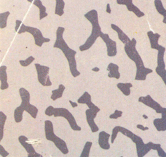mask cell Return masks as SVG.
Here are the masks:
<instances>
[{
    "instance_id": "cb8c5ba5",
    "label": "cell",
    "mask_w": 166,
    "mask_h": 157,
    "mask_svg": "<svg viewBox=\"0 0 166 157\" xmlns=\"http://www.w3.org/2000/svg\"><path fill=\"white\" fill-rule=\"evenodd\" d=\"M10 14L9 11H7L0 14V28L3 29L7 26V20Z\"/></svg>"
},
{
    "instance_id": "e0dca14e",
    "label": "cell",
    "mask_w": 166,
    "mask_h": 157,
    "mask_svg": "<svg viewBox=\"0 0 166 157\" xmlns=\"http://www.w3.org/2000/svg\"><path fill=\"white\" fill-rule=\"evenodd\" d=\"M111 27L113 29L117 32L119 38L124 44L131 41L128 37L117 25L111 24Z\"/></svg>"
},
{
    "instance_id": "4316f807",
    "label": "cell",
    "mask_w": 166,
    "mask_h": 157,
    "mask_svg": "<svg viewBox=\"0 0 166 157\" xmlns=\"http://www.w3.org/2000/svg\"><path fill=\"white\" fill-rule=\"evenodd\" d=\"M122 113L121 111L115 110L114 113L110 115L109 118L110 119H117L122 116Z\"/></svg>"
},
{
    "instance_id": "4dcf8cb0",
    "label": "cell",
    "mask_w": 166,
    "mask_h": 157,
    "mask_svg": "<svg viewBox=\"0 0 166 157\" xmlns=\"http://www.w3.org/2000/svg\"><path fill=\"white\" fill-rule=\"evenodd\" d=\"M106 12H107L109 13H111V10L110 9L109 3H108L107 5Z\"/></svg>"
},
{
    "instance_id": "d6986e66",
    "label": "cell",
    "mask_w": 166,
    "mask_h": 157,
    "mask_svg": "<svg viewBox=\"0 0 166 157\" xmlns=\"http://www.w3.org/2000/svg\"><path fill=\"white\" fill-rule=\"evenodd\" d=\"M117 87L123 94L125 96H128L130 95V88L133 87L132 84L130 83H119L117 84Z\"/></svg>"
},
{
    "instance_id": "277c9868",
    "label": "cell",
    "mask_w": 166,
    "mask_h": 157,
    "mask_svg": "<svg viewBox=\"0 0 166 157\" xmlns=\"http://www.w3.org/2000/svg\"><path fill=\"white\" fill-rule=\"evenodd\" d=\"M84 16L91 23L92 29L90 35L84 43L79 47V49L81 52L89 49L103 33L99 24L98 13L96 10H91L85 14Z\"/></svg>"
},
{
    "instance_id": "7402d4cb",
    "label": "cell",
    "mask_w": 166,
    "mask_h": 157,
    "mask_svg": "<svg viewBox=\"0 0 166 157\" xmlns=\"http://www.w3.org/2000/svg\"><path fill=\"white\" fill-rule=\"evenodd\" d=\"M7 116L2 111H0V141L2 139L4 134V128Z\"/></svg>"
},
{
    "instance_id": "603a6c76",
    "label": "cell",
    "mask_w": 166,
    "mask_h": 157,
    "mask_svg": "<svg viewBox=\"0 0 166 157\" xmlns=\"http://www.w3.org/2000/svg\"><path fill=\"white\" fill-rule=\"evenodd\" d=\"M93 143L90 141H87L85 143L83 149L80 155V157H89L90 150Z\"/></svg>"
},
{
    "instance_id": "83f0119b",
    "label": "cell",
    "mask_w": 166,
    "mask_h": 157,
    "mask_svg": "<svg viewBox=\"0 0 166 157\" xmlns=\"http://www.w3.org/2000/svg\"><path fill=\"white\" fill-rule=\"evenodd\" d=\"M9 153L0 144V155L3 157H6L9 155Z\"/></svg>"
},
{
    "instance_id": "d6a6232c",
    "label": "cell",
    "mask_w": 166,
    "mask_h": 157,
    "mask_svg": "<svg viewBox=\"0 0 166 157\" xmlns=\"http://www.w3.org/2000/svg\"><path fill=\"white\" fill-rule=\"evenodd\" d=\"M28 1H29L31 3H32V2L33 1L32 0H27Z\"/></svg>"
},
{
    "instance_id": "4fadbf2b",
    "label": "cell",
    "mask_w": 166,
    "mask_h": 157,
    "mask_svg": "<svg viewBox=\"0 0 166 157\" xmlns=\"http://www.w3.org/2000/svg\"><path fill=\"white\" fill-rule=\"evenodd\" d=\"M132 2V0H117V1L118 4L126 5L128 10L133 12L137 17H140L143 16L144 15V13L133 4Z\"/></svg>"
},
{
    "instance_id": "9c48e42d",
    "label": "cell",
    "mask_w": 166,
    "mask_h": 157,
    "mask_svg": "<svg viewBox=\"0 0 166 157\" xmlns=\"http://www.w3.org/2000/svg\"><path fill=\"white\" fill-rule=\"evenodd\" d=\"M158 51L157 57V65L155 69L156 73L162 79H164L166 77V70L165 64L164 61V56L165 51V48L161 46L157 49Z\"/></svg>"
},
{
    "instance_id": "52a82bcc",
    "label": "cell",
    "mask_w": 166,
    "mask_h": 157,
    "mask_svg": "<svg viewBox=\"0 0 166 157\" xmlns=\"http://www.w3.org/2000/svg\"><path fill=\"white\" fill-rule=\"evenodd\" d=\"M26 32L31 34L33 36L35 41V44L37 46L41 47L43 43L49 42V38H45L43 36L40 30L36 28L26 26L22 23L18 32L20 34Z\"/></svg>"
},
{
    "instance_id": "7c38bea8",
    "label": "cell",
    "mask_w": 166,
    "mask_h": 157,
    "mask_svg": "<svg viewBox=\"0 0 166 157\" xmlns=\"http://www.w3.org/2000/svg\"><path fill=\"white\" fill-rule=\"evenodd\" d=\"M110 135L104 131L100 132L98 135V143L100 147L104 150H109L110 145L109 139Z\"/></svg>"
},
{
    "instance_id": "1f68e13d",
    "label": "cell",
    "mask_w": 166,
    "mask_h": 157,
    "mask_svg": "<svg viewBox=\"0 0 166 157\" xmlns=\"http://www.w3.org/2000/svg\"><path fill=\"white\" fill-rule=\"evenodd\" d=\"M100 70L99 68L97 67H95L92 69V71L95 72H98Z\"/></svg>"
},
{
    "instance_id": "ac0fdd59",
    "label": "cell",
    "mask_w": 166,
    "mask_h": 157,
    "mask_svg": "<svg viewBox=\"0 0 166 157\" xmlns=\"http://www.w3.org/2000/svg\"><path fill=\"white\" fill-rule=\"evenodd\" d=\"M65 88V86L63 84H59L58 88L52 90L51 99L53 101H55L58 99L61 98Z\"/></svg>"
},
{
    "instance_id": "9a60e30c",
    "label": "cell",
    "mask_w": 166,
    "mask_h": 157,
    "mask_svg": "<svg viewBox=\"0 0 166 157\" xmlns=\"http://www.w3.org/2000/svg\"><path fill=\"white\" fill-rule=\"evenodd\" d=\"M106 70L108 71V76L109 77L117 79H119L120 74L119 71V67L117 65L110 63L108 65Z\"/></svg>"
},
{
    "instance_id": "44dd1931",
    "label": "cell",
    "mask_w": 166,
    "mask_h": 157,
    "mask_svg": "<svg viewBox=\"0 0 166 157\" xmlns=\"http://www.w3.org/2000/svg\"><path fill=\"white\" fill-rule=\"evenodd\" d=\"M65 2L62 0H56L55 14L61 16L64 13Z\"/></svg>"
},
{
    "instance_id": "ffe728a7",
    "label": "cell",
    "mask_w": 166,
    "mask_h": 157,
    "mask_svg": "<svg viewBox=\"0 0 166 157\" xmlns=\"http://www.w3.org/2000/svg\"><path fill=\"white\" fill-rule=\"evenodd\" d=\"M33 3L39 8V19L41 20L48 15L46 12V8L42 3L40 0H35L34 1Z\"/></svg>"
},
{
    "instance_id": "6da1fadb",
    "label": "cell",
    "mask_w": 166,
    "mask_h": 157,
    "mask_svg": "<svg viewBox=\"0 0 166 157\" xmlns=\"http://www.w3.org/2000/svg\"><path fill=\"white\" fill-rule=\"evenodd\" d=\"M64 31V27H58L56 31V39L53 47L58 48L62 51L68 61L72 75L76 77L80 74V72L77 68L75 58L77 52L69 47L63 39V35Z\"/></svg>"
},
{
    "instance_id": "f546056e",
    "label": "cell",
    "mask_w": 166,
    "mask_h": 157,
    "mask_svg": "<svg viewBox=\"0 0 166 157\" xmlns=\"http://www.w3.org/2000/svg\"><path fill=\"white\" fill-rule=\"evenodd\" d=\"M69 102L73 108H75L78 106V104L75 102H73L70 100H69Z\"/></svg>"
},
{
    "instance_id": "3957f363",
    "label": "cell",
    "mask_w": 166,
    "mask_h": 157,
    "mask_svg": "<svg viewBox=\"0 0 166 157\" xmlns=\"http://www.w3.org/2000/svg\"><path fill=\"white\" fill-rule=\"evenodd\" d=\"M19 92L21 102L20 105L14 110V116L15 122L18 123L22 121L24 111L29 114L34 119H36L38 109L35 106L30 103L29 92L25 88L21 87L19 89Z\"/></svg>"
},
{
    "instance_id": "5b68a950",
    "label": "cell",
    "mask_w": 166,
    "mask_h": 157,
    "mask_svg": "<svg viewBox=\"0 0 166 157\" xmlns=\"http://www.w3.org/2000/svg\"><path fill=\"white\" fill-rule=\"evenodd\" d=\"M45 114L49 116H53L54 117H63L67 120L72 130L75 131L81 130V127L78 125L73 115L67 109L63 107L54 108L49 105L46 108Z\"/></svg>"
},
{
    "instance_id": "f1b7e54d",
    "label": "cell",
    "mask_w": 166,
    "mask_h": 157,
    "mask_svg": "<svg viewBox=\"0 0 166 157\" xmlns=\"http://www.w3.org/2000/svg\"><path fill=\"white\" fill-rule=\"evenodd\" d=\"M22 22L21 20H16V25L15 27V30L16 32H17L18 29Z\"/></svg>"
},
{
    "instance_id": "8992f818",
    "label": "cell",
    "mask_w": 166,
    "mask_h": 157,
    "mask_svg": "<svg viewBox=\"0 0 166 157\" xmlns=\"http://www.w3.org/2000/svg\"><path fill=\"white\" fill-rule=\"evenodd\" d=\"M45 132L47 140L52 142L56 147L64 154L69 152L67 144L63 139L56 135L54 132L53 125L50 120H46L44 122Z\"/></svg>"
},
{
    "instance_id": "d4e9b609",
    "label": "cell",
    "mask_w": 166,
    "mask_h": 157,
    "mask_svg": "<svg viewBox=\"0 0 166 157\" xmlns=\"http://www.w3.org/2000/svg\"><path fill=\"white\" fill-rule=\"evenodd\" d=\"M154 2L157 10L160 14L163 16V20L165 19L166 21V10L164 8L161 1L155 0Z\"/></svg>"
},
{
    "instance_id": "484cf974",
    "label": "cell",
    "mask_w": 166,
    "mask_h": 157,
    "mask_svg": "<svg viewBox=\"0 0 166 157\" xmlns=\"http://www.w3.org/2000/svg\"><path fill=\"white\" fill-rule=\"evenodd\" d=\"M35 59L34 58L31 56L25 60H20L19 63L22 67H26L29 65Z\"/></svg>"
},
{
    "instance_id": "2e32d148",
    "label": "cell",
    "mask_w": 166,
    "mask_h": 157,
    "mask_svg": "<svg viewBox=\"0 0 166 157\" xmlns=\"http://www.w3.org/2000/svg\"><path fill=\"white\" fill-rule=\"evenodd\" d=\"M77 101L78 103L86 104L88 108L96 106L92 101L91 96L87 91H85L78 99Z\"/></svg>"
},
{
    "instance_id": "8fae6325",
    "label": "cell",
    "mask_w": 166,
    "mask_h": 157,
    "mask_svg": "<svg viewBox=\"0 0 166 157\" xmlns=\"http://www.w3.org/2000/svg\"><path fill=\"white\" fill-rule=\"evenodd\" d=\"M20 144L24 148L27 153L28 157H43L40 154L37 153L35 150L32 144L26 136L21 135L18 138Z\"/></svg>"
},
{
    "instance_id": "5bb4252c",
    "label": "cell",
    "mask_w": 166,
    "mask_h": 157,
    "mask_svg": "<svg viewBox=\"0 0 166 157\" xmlns=\"http://www.w3.org/2000/svg\"><path fill=\"white\" fill-rule=\"evenodd\" d=\"M7 67L5 65H2L0 67V89L2 90L7 89L9 86L7 82Z\"/></svg>"
},
{
    "instance_id": "ba28073f",
    "label": "cell",
    "mask_w": 166,
    "mask_h": 157,
    "mask_svg": "<svg viewBox=\"0 0 166 157\" xmlns=\"http://www.w3.org/2000/svg\"><path fill=\"white\" fill-rule=\"evenodd\" d=\"M37 73L38 80L43 86H49L52 84L49 75V67L39 63L34 64Z\"/></svg>"
},
{
    "instance_id": "30bf717a",
    "label": "cell",
    "mask_w": 166,
    "mask_h": 157,
    "mask_svg": "<svg viewBox=\"0 0 166 157\" xmlns=\"http://www.w3.org/2000/svg\"><path fill=\"white\" fill-rule=\"evenodd\" d=\"M138 101L155 110L156 113L166 114L165 108L162 107L160 104L154 100L148 94L146 96H141L139 97Z\"/></svg>"
},
{
    "instance_id": "7a4b0ae2",
    "label": "cell",
    "mask_w": 166,
    "mask_h": 157,
    "mask_svg": "<svg viewBox=\"0 0 166 157\" xmlns=\"http://www.w3.org/2000/svg\"><path fill=\"white\" fill-rule=\"evenodd\" d=\"M136 41L133 38L128 43L125 44L124 49L128 57L133 61L136 67V74L134 80L138 81L146 80L148 74L153 72V70L145 67L143 61L136 48Z\"/></svg>"
}]
</instances>
